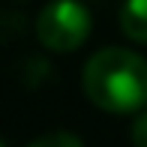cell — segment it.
Listing matches in <instances>:
<instances>
[{"mask_svg":"<svg viewBox=\"0 0 147 147\" xmlns=\"http://www.w3.org/2000/svg\"><path fill=\"white\" fill-rule=\"evenodd\" d=\"M36 36L51 51H75L90 36V12L78 0H51L36 18Z\"/></svg>","mask_w":147,"mask_h":147,"instance_id":"cell-2","label":"cell"},{"mask_svg":"<svg viewBox=\"0 0 147 147\" xmlns=\"http://www.w3.org/2000/svg\"><path fill=\"white\" fill-rule=\"evenodd\" d=\"M0 147H3V141H0Z\"/></svg>","mask_w":147,"mask_h":147,"instance_id":"cell-6","label":"cell"},{"mask_svg":"<svg viewBox=\"0 0 147 147\" xmlns=\"http://www.w3.org/2000/svg\"><path fill=\"white\" fill-rule=\"evenodd\" d=\"M84 93L93 105L114 114L147 105V60L126 48H102L84 66Z\"/></svg>","mask_w":147,"mask_h":147,"instance_id":"cell-1","label":"cell"},{"mask_svg":"<svg viewBox=\"0 0 147 147\" xmlns=\"http://www.w3.org/2000/svg\"><path fill=\"white\" fill-rule=\"evenodd\" d=\"M30 147H84V144H81V138L72 135V132H51V135L36 138Z\"/></svg>","mask_w":147,"mask_h":147,"instance_id":"cell-4","label":"cell"},{"mask_svg":"<svg viewBox=\"0 0 147 147\" xmlns=\"http://www.w3.org/2000/svg\"><path fill=\"white\" fill-rule=\"evenodd\" d=\"M120 27L129 39L147 42V0H126L120 9Z\"/></svg>","mask_w":147,"mask_h":147,"instance_id":"cell-3","label":"cell"},{"mask_svg":"<svg viewBox=\"0 0 147 147\" xmlns=\"http://www.w3.org/2000/svg\"><path fill=\"white\" fill-rule=\"evenodd\" d=\"M132 144L135 147H147V111L135 117L132 123Z\"/></svg>","mask_w":147,"mask_h":147,"instance_id":"cell-5","label":"cell"}]
</instances>
